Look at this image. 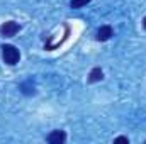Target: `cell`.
Masks as SVG:
<instances>
[{
    "instance_id": "obj_1",
    "label": "cell",
    "mask_w": 146,
    "mask_h": 144,
    "mask_svg": "<svg viewBox=\"0 0 146 144\" xmlns=\"http://www.w3.org/2000/svg\"><path fill=\"white\" fill-rule=\"evenodd\" d=\"M2 58H3V61H5L7 65L14 66V65L19 63V59H21V53H19V49H17L15 46H12V44H5V46L2 48Z\"/></svg>"
},
{
    "instance_id": "obj_2",
    "label": "cell",
    "mask_w": 146,
    "mask_h": 144,
    "mask_svg": "<svg viewBox=\"0 0 146 144\" xmlns=\"http://www.w3.org/2000/svg\"><path fill=\"white\" fill-rule=\"evenodd\" d=\"M19 31H21V26H19L15 20H7V22H3V24L0 26V34L3 37L15 36Z\"/></svg>"
},
{
    "instance_id": "obj_6",
    "label": "cell",
    "mask_w": 146,
    "mask_h": 144,
    "mask_svg": "<svg viewBox=\"0 0 146 144\" xmlns=\"http://www.w3.org/2000/svg\"><path fill=\"white\" fill-rule=\"evenodd\" d=\"M88 2H90V0H72V2H70V7H72V9H82V7L87 5Z\"/></svg>"
},
{
    "instance_id": "obj_7",
    "label": "cell",
    "mask_w": 146,
    "mask_h": 144,
    "mask_svg": "<svg viewBox=\"0 0 146 144\" xmlns=\"http://www.w3.org/2000/svg\"><path fill=\"white\" fill-rule=\"evenodd\" d=\"M115 143H129V139H127V137H124V136H121V137H117V139H115Z\"/></svg>"
},
{
    "instance_id": "obj_3",
    "label": "cell",
    "mask_w": 146,
    "mask_h": 144,
    "mask_svg": "<svg viewBox=\"0 0 146 144\" xmlns=\"http://www.w3.org/2000/svg\"><path fill=\"white\" fill-rule=\"evenodd\" d=\"M65 141H66L65 131H53V132L48 136V143L49 144H63Z\"/></svg>"
},
{
    "instance_id": "obj_8",
    "label": "cell",
    "mask_w": 146,
    "mask_h": 144,
    "mask_svg": "<svg viewBox=\"0 0 146 144\" xmlns=\"http://www.w3.org/2000/svg\"><path fill=\"white\" fill-rule=\"evenodd\" d=\"M143 27H145V29H146V17H145V19H143Z\"/></svg>"
},
{
    "instance_id": "obj_5",
    "label": "cell",
    "mask_w": 146,
    "mask_h": 144,
    "mask_svg": "<svg viewBox=\"0 0 146 144\" xmlns=\"http://www.w3.org/2000/svg\"><path fill=\"white\" fill-rule=\"evenodd\" d=\"M104 78V71L100 70V68H94L92 71H90V75H88V81L90 83H97V81H100Z\"/></svg>"
},
{
    "instance_id": "obj_4",
    "label": "cell",
    "mask_w": 146,
    "mask_h": 144,
    "mask_svg": "<svg viewBox=\"0 0 146 144\" xmlns=\"http://www.w3.org/2000/svg\"><path fill=\"white\" fill-rule=\"evenodd\" d=\"M112 36H114V31L110 26H102L97 31V41H109Z\"/></svg>"
}]
</instances>
